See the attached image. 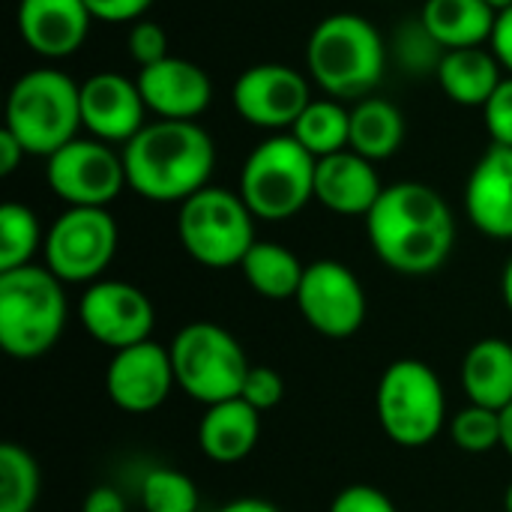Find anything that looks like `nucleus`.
<instances>
[{"mask_svg":"<svg viewBox=\"0 0 512 512\" xmlns=\"http://www.w3.org/2000/svg\"><path fill=\"white\" fill-rule=\"evenodd\" d=\"M369 246L381 264L402 276L441 270L456 246V219L438 189L417 180L384 186L366 216Z\"/></svg>","mask_w":512,"mask_h":512,"instance_id":"1","label":"nucleus"},{"mask_svg":"<svg viewBox=\"0 0 512 512\" xmlns=\"http://www.w3.org/2000/svg\"><path fill=\"white\" fill-rule=\"evenodd\" d=\"M126 186L156 204H183L210 186L216 144L195 120H150L123 144Z\"/></svg>","mask_w":512,"mask_h":512,"instance_id":"2","label":"nucleus"},{"mask_svg":"<svg viewBox=\"0 0 512 512\" xmlns=\"http://www.w3.org/2000/svg\"><path fill=\"white\" fill-rule=\"evenodd\" d=\"M306 69L327 96L366 99L384 78L387 45L369 18L357 12H333L309 33Z\"/></svg>","mask_w":512,"mask_h":512,"instance_id":"3","label":"nucleus"},{"mask_svg":"<svg viewBox=\"0 0 512 512\" xmlns=\"http://www.w3.org/2000/svg\"><path fill=\"white\" fill-rule=\"evenodd\" d=\"M81 84L63 69H30L6 96V123L27 156H51L81 129Z\"/></svg>","mask_w":512,"mask_h":512,"instance_id":"4","label":"nucleus"},{"mask_svg":"<svg viewBox=\"0 0 512 512\" xmlns=\"http://www.w3.org/2000/svg\"><path fill=\"white\" fill-rule=\"evenodd\" d=\"M66 327L63 282L48 267L0 273V348L12 360L45 357Z\"/></svg>","mask_w":512,"mask_h":512,"instance_id":"5","label":"nucleus"},{"mask_svg":"<svg viewBox=\"0 0 512 512\" xmlns=\"http://www.w3.org/2000/svg\"><path fill=\"white\" fill-rule=\"evenodd\" d=\"M318 159L288 132L261 141L243 162L240 198L264 222H285L315 198Z\"/></svg>","mask_w":512,"mask_h":512,"instance_id":"6","label":"nucleus"},{"mask_svg":"<svg viewBox=\"0 0 512 512\" xmlns=\"http://www.w3.org/2000/svg\"><path fill=\"white\" fill-rule=\"evenodd\" d=\"M177 237L183 252L210 270L240 267L255 240V213L240 192L204 186L180 204Z\"/></svg>","mask_w":512,"mask_h":512,"instance_id":"7","label":"nucleus"},{"mask_svg":"<svg viewBox=\"0 0 512 512\" xmlns=\"http://www.w3.org/2000/svg\"><path fill=\"white\" fill-rule=\"evenodd\" d=\"M375 414L396 447H429L447 420V396L438 372L423 360L390 363L378 381Z\"/></svg>","mask_w":512,"mask_h":512,"instance_id":"8","label":"nucleus"},{"mask_svg":"<svg viewBox=\"0 0 512 512\" xmlns=\"http://www.w3.org/2000/svg\"><path fill=\"white\" fill-rule=\"evenodd\" d=\"M168 351L177 387L207 408L237 399L252 369L240 342L213 321L186 324L183 330H177Z\"/></svg>","mask_w":512,"mask_h":512,"instance_id":"9","label":"nucleus"},{"mask_svg":"<svg viewBox=\"0 0 512 512\" xmlns=\"http://www.w3.org/2000/svg\"><path fill=\"white\" fill-rule=\"evenodd\" d=\"M117 222L108 207H66L45 237V267L63 285H93L117 252Z\"/></svg>","mask_w":512,"mask_h":512,"instance_id":"10","label":"nucleus"},{"mask_svg":"<svg viewBox=\"0 0 512 512\" xmlns=\"http://www.w3.org/2000/svg\"><path fill=\"white\" fill-rule=\"evenodd\" d=\"M45 180L66 207H108L126 189L123 153L99 138H75L48 156Z\"/></svg>","mask_w":512,"mask_h":512,"instance_id":"11","label":"nucleus"},{"mask_svg":"<svg viewBox=\"0 0 512 512\" xmlns=\"http://www.w3.org/2000/svg\"><path fill=\"white\" fill-rule=\"evenodd\" d=\"M294 300L303 321L327 339H351L366 324L363 282L339 261L309 264Z\"/></svg>","mask_w":512,"mask_h":512,"instance_id":"12","label":"nucleus"},{"mask_svg":"<svg viewBox=\"0 0 512 512\" xmlns=\"http://www.w3.org/2000/svg\"><path fill=\"white\" fill-rule=\"evenodd\" d=\"M78 321L90 339L111 351H123L150 339L156 327V309L138 285L99 279L81 294Z\"/></svg>","mask_w":512,"mask_h":512,"instance_id":"13","label":"nucleus"},{"mask_svg":"<svg viewBox=\"0 0 512 512\" xmlns=\"http://www.w3.org/2000/svg\"><path fill=\"white\" fill-rule=\"evenodd\" d=\"M234 111L258 129H288L312 102L309 75L285 63H255L231 87Z\"/></svg>","mask_w":512,"mask_h":512,"instance_id":"14","label":"nucleus"},{"mask_svg":"<svg viewBox=\"0 0 512 512\" xmlns=\"http://www.w3.org/2000/svg\"><path fill=\"white\" fill-rule=\"evenodd\" d=\"M177 387L171 351L153 339L114 351L105 369V393L126 414L159 411Z\"/></svg>","mask_w":512,"mask_h":512,"instance_id":"15","label":"nucleus"},{"mask_svg":"<svg viewBox=\"0 0 512 512\" xmlns=\"http://www.w3.org/2000/svg\"><path fill=\"white\" fill-rule=\"evenodd\" d=\"M147 105L138 81L120 72H96L81 81V123L105 144H129L144 126Z\"/></svg>","mask_w":512,"mask_h":512,"instance_id":"16","label":"nucleus"},{"mask_svg":"<svg viewBox=\"0 0 512 512\" xmlns=\"http://www.w3.org/2000/svg\"><path fill=\"white\" fill-rule=\"evenodd\" d=\"M135 81L147 111L159 120H195L207 111L213 99L210 75L198 63L174 54L153 66H144Z\"/></svg>","mask_w":512,"mask_h":512,"instance_id":"17","label":"nucleus"},{"mask_svg":"<svg viewBox=\"0 0 512 512\" xmlns=\"http://www.w3.org/2000/svg\"><path fill=\"white\" fill-rule=\"evenodd\" d=\"M90 9L84 0H21L18 3V33L24 45L45 57H72L90 33Z\"/></svg>","mask_w":512,"mask_h":512,"instance_id":"18","label":"nucleus"},{"mask_svg":"<svg viewBox=\"0 0 512 512\" xmlns=\"http://www.w3.org/2000/svg\"><path fill=\"white\" fill-rule=\"evenodd\" d=\"M465 213L480 234L512 240V147L492 144L477 159L465 183Z\"/></svg>","mask_w":512,"mask_h":512,"instance_id":"19","label":"nucleus"},{"mask_svg":"<svg viewBox=\"0 0 512 512\" xmlns=\"http://www.w3.org/2000/svg\"><path fill=\"white\" fill-rule=\"evenodd\" d=\"M384 186L375 162L354 150H339L318 159L315 168V201L336 216H369Z\"/></svg>","mask_w":512,"mask_h":512,"instance_id":"20","label":"nucleus"},{"mask_svg":"<svg viewBox=\"0 0 512 512\" xmlns=\"http://www.w3.org/2000/svg\"><path fill=\"white\" fill-rule=\"evenodd\" d=\"M258 438H261V411H255L240 396L210 405L198 423V447L210 462L219 465L243 462L255 450Z\"/></svg>","mask_w":512,"mask_h":512,"instance_id":"21","label":"nucleus"},{"mask_svg":"<svg viewBox=\"0 0 512 512\" xmlns=\"http://www.w3.org/2000/svg\"><path fill=\"white\" fill-rule=\"evenodd\" d=\"M435 81L450 102L465 108H483L504 81V66L492 48H456L444 54Z\"/></svg>","mask_w":512,"mask_h":512,"instance_id":"22","label":"nucleus"},{"mask_svg":"<svg viewBox=\"0 0 512 512\" xmlns=\"http://www.w3.org/2000/svg\"><path fill=\"white\" fill-rule=\"evenodd\" d=\"M462 387L471 405L504 411L512 405V345L504 339H480L462 360Z\"/></svg>","mask_w":512,"mask_h":512,"instance_id":"23","label":"nucleus"},{"mask_svg":"<svg viewBox=\"0 0 512 512\" xmlns=\"http://www.w3.org/2000/svg\"><path fill=\"white\" fill-rule=\"evenodd\" d=\"M420 21L447 51H456L492 42L498 12L486 0H426Z\"/></svg>","mask_w":512,"mask_h":512,"instance_id":"24","label":"nucleus"},{"mask_svg":"<svg viewBox=\"0 0 512 512\" xmlns=\"http://www.w3.org/2000/svg\"><path fill=\"white\" fill-rule=\"evenodd\" d=\"M405 141V114L381 96H366L351 108V141L348 150L369 162L390 159Z\"/></svg>","mask_w":512,"mask_h":512,"instance_id":"25","label":"nucleus"},{"mask_svg":"<svg viewBox=\"0 0 512 512\" xmlns=\"http://www.w3.org/2000/svg\"><path fill=\"white\" fill-rule=\"evenodd\" d=\"M249 288L264 297V300H294L303 282L306 267L300 264V258L282 246V243H270V240H258L249 255L240 264Z\"/></svg>","mask_w":512,"mask_h":512,"instance_id":"26","label":"nucleus"},{"mask_svg":"<svg viewBox=\"0 0 512 512\" xmlns=\"http://www.w3.org/2000/svg\"><path fill=\"white\" fill-rule=\"evenodd\" d=\"M291 135L315 156H333L339 150H348L351 141V111L342 108L339 99L324 96V99H312L306 105V111L297 117V123L291 126Z\"/></svg>","mask_w":512,"mask_h":512,"instance_id":"27","label":"nucleus"},{"mask_svg":"<svg viewBox=\"0 0 512 512\" xmlns=\"http://www.w3.org/2000/svg\"><path fill=\"white\" fill-rule=\"evenodd\" d=\"M39 246L45 240L36 213L27 204L6 201L0 207V273L27 267Z\"/></svg>","mask_w":512,"mask_h":512,"instance_id":"28","label":"nucleus"},{"mask_svg":"<svg viewBox=\"0 0 512 512\" xmlns=\"http://www.w3.org/2000/svg\"><path fill=\"white\" fill-rule=\"evenodd\" d=\"M39 498V465L36 459L6 441L0 447V512H33Z\"/></svg>","mask_w":512,"mask_h":512,"instance_id":"29","label":"nucleus"},{"mask_svg":"<svg viewBox=\"0 0 512 512\" xmlns=\"http://www.w3.org/2000/svg\"><path fill=\"white\" fill-rule=\"evenodd\" d=\"M390 51H393V60L396 66L411 75V78H429V75H438L441 69V60L447 54V48L429 33V27L417 18L411 21H402L390 39Z\"/></svg>","mask_w":512,"mask_h":512,"instance_id":"30","label":"nucleus"},{"mask_svg":"<svg viewBox=\"0 0 512 512\" xmlns=\"http://www.w3.org/2000/svg\"><path fill=\"white\" fill-rule=\"evenodd\" d=\"M141 504L144 512H195L198 486L177 468H153L141 480Z\"/></svg>","mask_w":512,"mask_h":512,"instance_id":"31","label":"nucleus"},{"mask_svg":"<svg viewBox=\"0 0 512 512\" xmlns=\"http://www.w3.org/2000/svg\"><path fill=\"white\" fill-rule=\"evenodd\" d=\"M453 444L465 453H489L501 447V411L468 405L450 423Z\"/></svg>","mask_w":512,"mask_h":512,"instance_id":"32","label":"nucleus"},{"mask_svg":"<svg viewBox=\"0 0 512 512\" xmlns=\"http://www.w3.org/2000/svg\"><path fill=\"white\" fill-rule=\"evenodd\" d=\"M129 57L138 63V69L153 66L165 57H171L168 51V30L150 18H141L132 24L129 30Z\"/></svg>","mask_w":512,"mask_h":512,"instance_id":"33","label":"nucleus"},{"mask_svg":"<svg viewBox=\"0 0 512 512\" xmlns=\"http://www.w3.org/2000/svg\"><path fill=\"white\" fill-rule=\"evenodd\" d=\"M285 396V381L276 369L270 366H252L246 381H243V390H240V399L249 402L255 411H270L282 402Z\"/></svg>","mask_w":512,"mask_h":512,"instance_id":"34","label":"nucleus"},{"mask_svg":"<svg viewBox=\"0 0 512 512\" xmlns=\"http://www.w3.org/2000/svg\"><path fill=\"white\" fill-rule=\"evenodd\" d=\"M483 120L492 144L512 147V75H504L498 90L483 105Z\"/></svg>","mask_w":512,"mask_h":512,"instance_id":"35","label":"nucleus"},{"mask_svg":"<svg viewBox=\"0 0 512 512\" xmlns=\"http://www.w3.org/2000/svg\"><path fill=\"white\" fill-rule=\"evenodd\" d=\"M327 512H399L396 504L375 486H366V483H357V486H348L342 489L330 510Z\"/></svg>","mask_w":512,"mask_h":512,"instance_id":"36","label":"nucleus"},{"mask_svg":"<svg viewBox=\"0 0 512 512\" xmlns=\"http://www.w3.org/2000/svg\"><path fill=\"white\" fill-rule=\"evenodd\" d=\"M90 15L105 24H120V21H141L153 0H84Z\"/></svg>","mask_w":512,"mask_h":512,"instance_id":"37","label":"nucleus"},{"mask_svg":"<svg viewBox=\"0 0 512 512\" xmlns=\"http://www.w3.org/2000/svg\"><path fill=\"white\" fill-rule=\"evenodd\" d=\"M492 51H495V57L501 60V66H504V72L512 75V6L510 9H504V12H498V21H495V33H492Z\"/></svg>","mask_w":512,"mask_h":512,"instance_id":"38","label":"nucleus"},{"mask_svg":"<svg viewBox=\"0 0 512 512\" xmlns=\"http://www.w3.org/2000/svg\"><path fill=\"white\" fill-rule=\"evenodd\" d=\"M81 512H126V501L117 489L111 486H96L87 492Z\"/></svg>","mask_w":512,"mask_h":512,"instance_id":"39","label":"nucleus"},{"mask_svg":"<svg viewBox=\"0 0 512 512\" xmlns=\"http://www.w3.org/2000/svg\"><path fill=\"white\" fill-rule=\"evenodd\" d=\"M24 156H27V150L21 147V141L9 129H0V174L9 177L21 165Z\"/></svg>","mask_w":512,"mask_h":512,"instance_id":"40","label":"nucleus"},{"mask_svg":"<svg viewBox=\"0 0 512 512\" xmlns=\"http://www.w3.org/2000/svg\"><path fill=\"white\" fill-rule=\"evenodd\" d=\"M216 512H282L279 507H273L270 501H261V498H237L225 507H219Z\"/></svg>","mask_w":512,"mask_h":512,"instance_id":"41","label":"nucleus"},{"mask_svg":"<svg viewBox=\"0 0 512 512\" xmlns=\"http://www.w3.org/2000/svg\"><path fill=\"white\" fill-rule=\"evenodd\" d=\"M501 447L507 450V456L512 459V405H507L501 411Z\"/></svg>","mask_w":512,"mask_h":512,"instance_id":"42","label":"nucleus"},{"mask_svg":"<svg viewBox=\"0 0 512 512\" xmlns=\"http://www.w3.org/2000/svg\"><path fill=\"white\" fill-rule=\"evenodd\" d=\"M501 294H504V303H507V309L512 312V258L507 261V267H504V276H501Z\"/></svg>","mask_w":512,"mask_h":512,"instance_id":"43","label":"nucleus"},{"mask_svg":"<svg viewBox=\"0 0 512 512\" xmlns=\"http://www.w3.org/2000/svg\"><path fill=\"white\" fill-rule=\"evenodd\" d=\"M495 12H504V9H510L512 6V0H486Z\"/></svg>","mask_w":512,"mask_h":512,"instance_id":"44","label":"nucleus"},{"mask_svg":"<svg viewBox=\"0 0 512 512\" xmlns=\"http://www.w3.org/2000/svg\"><path fill=\"white\" fill-rule=\"evenodd\" d=\"M504 510L512 512V483H510V489L504 492Z\"/></svg>","mask_w":512,"mask_h":512,"instance_id":"45","label":"nucleus"}]
</instances>
